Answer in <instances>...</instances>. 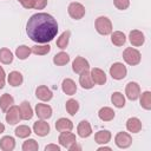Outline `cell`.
<instances>
[{
    "instance_id": "1",
    "label": "cell",
    "mask_w": 151,
    "mask_h": 151,
    "mask_svg": "<svg viewBox=\"0 0 151 151\" xmlns=\"http://www.w3.org/2000/svg\"><path fill=\"white\" fill-rule=\"evenodd\" d=\"M26 33L28 38L35 42L47 44L55 38L58 33V22L51 14L35 13L27 21Z\"/></svg>"
},
{
    "instance_id": "2",
    "label": "cell",
    "mask_w": 151,
    "mask_h": 151,
    "mask_svg": "<svg viewBox=\"0 0 151 151\" xmlns=\"http://www.w3.org/2000/svg\"><path fill=\"white\" fill-rule=\"evenodd\" d=\"M123 59L127 65L134 66V65H138L140 63L142 55H140V52L138 50H136L133 47H126L123 52Z\"/></svg>"
},
{
    "instance_id": "3",
    "label": "cell",
    "mask_w": 151,
    "mask_h": 151,
    "mask_svg": "<svg viewBox=\"0 0 151 151\" xmlns=\"http://www.w3.org/2000/svg\"><path fill=\"white\" fill-rule=\"evenodd\" d=\"M96 29L101 35H107L112 33V22L107 17H98L94 22Z\"/></svg>"
},
{
    "instance_id": "4",
    "label": "cell",
    "mask_w": 151,
    "mask_h": 151,
    "mask_svg": "<svg viewBox=\"0 0 151 151\" xmlns=\"http://www.w3.org/2000/svg\"><path fill=\"white\" fill-rule=\"evenodd\" d=\"M68 15L74 20H80L85 15V7L80 2H71L67 7Z\"/></svg>"
},
{
    "instance_id": "5",
    "label": "cell",
    "mask_w": 151,
    "mask_h": 151,
    "mask_svg": "<svg viewBox=\"0 0 151 151\" xmlns=\"http://www.w3.org/2000/svg\"><path fill=\"white\" fill-rule=\"evenodd\" d=\"M127 70L123 63H114L110 67V76L116 80H122L126 77Z\"/></svg>"
},
{
    "instance_id": "6",
    "label": "cell",
    "mask_w": 151,
    "mask_h": 151,
    "mask_svg": "<svg viewBox=\"0 0 151 151\" xmlns=\"http://www.w3.org/2000/svg\"><path fill=\"white\" fill-rule=\"evenodd\" d=\"M6 122L9 125H15L21 120V116H20V109L17 105H12L7 111H6Z\"/></svg>"
},
{
    "instance_id": "7",
    "label": "cell",
    "mask_w": 151,
    "mask_h": 151,
    "mask_svg": "<svg viewBox=\"0 0 151 151\" xmlns=\"http://www.w3.org/2000/svg\"><path fill=\"white\" fill-rule=\"evenodd\" d=\"M114 144L120 149H126L132 144V137L127 132H118L114 137Z\"/></svg>"
},
{
    "instance_id": "8",
    "label": "cell",
    "mask_w": 151,
    "mask_h": 151,
    "mask_svg": "<svg viewBox=\"0 0 151 151\" xmlns=\"http://www.w3.org/2000/svg\"><path fill=\"white\" fill-rule=\"evenodd\" d=\"M33 131L37 136L39 137H45L50 133V124L47 122H45V119H40L37 120L33 124Z\"/></svg>"
},
{
    "instance_id": "9",
    "label": "cell",
    "mask_w": 151,
    "mask_h": 151,
    "mask_svg": "<svg viewBox=\"0 0 151 151\" xmlns=\"http://www.w3.org/2000/svg\"><path fill=\"white\" fill-rule=\"evenodd\" d=\"M125 94L130 100H136L139 98L140 94V87L136 81H130L127 83L125 87Z\"/></svg>"
},
{
    "instance_id": "10",
    "label": "cell",
    "mask_w": 151,
    "mask_h": 151,
    "mask_svg": "<svg viewBox=\"0 0 151 151\" xmlns=\"http://www.w3.org/2000/svg\"><path fill=\"white\" fill-rule=\"evenodd\" d=\"M88 68H90V64H88V61H87L85 58H83V57H77V58L73 60V63H72V70H73L74 73L80 74L81 72H84V71H86V70H88Z\"/></svg>"
},
{
    "instance_id": "11",
    "label": "cell",
    "mask_w": 151,
    "mask_h": 151,
    "mask_svg": "<svg viewBox=\"0 0 151 151\" xmlns=\"http://www.w3.org/2000/svg\"><path fill=\"white\" fill-rule=\"evenodd\" d=\"M58 142L61 146L64 147H68L71 146L73 143L77 142L76 139V134H73L71 131H65V132H61L59 134V138H58Z\"/></svg>"
},
{
    "instance_id": "12",
    "label": "cell",
    "mask_w": 151,
    "mask_h": 151,
    "mask_svg": "<svg viewBox=\"0 0 151 151\" xmlns=\"http://www.w3.org/2000/svg\"><path fill=\"white\" fill-rule=\"evenodd\" d=\"M129 40H130V42H131L132 46L138 47V46H142L144 44L145 37H144V33L143 32H140L138 29H132L130 32V34H129Z\"/></svg>"
},
{
    "instance_id": "13",
    "label": "cell",
    "mask_w": 151,
    "mask_h": 151,
    "mask_svg": "<svg viewBox=\"0 0 151 151\" xmlns=\"http://www.w3.org/2000/svg\"><path fill=\"white\" fill-rule=\"evenodd\" d=\"M35 114L40 119H48L52 116V107L47 104H37L35 105Z\"/></svg>"
},
{
    "instance_id": "14",
    "label": "cell",
    "mask_w": 151,
    "mask_h": 151,
    "mask_svg": "<svg viewBox=\"0 0 151 151\" xmlns=\"http://www.w3.org/2000/svg\"><path fill=\"white\" fill-rule=\"evenodd\" d=\"M35 96H37V98L40 99L41 101H48V100L52 99L53 93H52V91H51L47 86L40 85V86H38L37 90H35Z\"/></svg>"
},
{
    "instance_id": "15",
    "label": "cell",
    "mask_w": 151,
    "mask_h": 151,
    "mask_svg": "<svg viewBox=\"0 0 151 151\" xmlns=\"http://www.w3.org/2000/svg\"><path fill=\"white\" fill-rule=\"evenodd\" d=\"M90 73H91V78H92V80H93L94 84H97V85H104L106 83V74H105V72L103 70H100L98 67H94V68L91 70Z\"/></svg>"
},
{
    "instance_id": "16",
    "label": "cell",
    "mask_w": 151,
    "mask_h": 151,
    "mask_svg": "<svg viewBox=\"0 0 151 151\" xmlns=\"http://www.w3.org/2000/svg\"><path fill=\"white\" fill-rule=\"evenodd\" d=\"M79 84L85 90H90V88H92L94 86V83H93V80L91 78V73H90L88 70H86V71L80 73V76H79Z\"/></svg>"
},
{
    "instance_id": "17",
    "label": "cell",
    "mask_w": 151,
    "mask_h": 151,
    "mask_svg": "<svg viewBox=\"0 0 151 151\" xmlns=\"http://www.w3.org/2000/svg\"><path fill=\"white\" fill-rule=\"evenodd\" d=\"M77 132H78L79 137L87 138L92 133V127H91V125H90V123L87 120H81L77 126Z\"/></svg>"
},
{
    "instance_id": "18",
    "label": "cell",
    "mask_w": 151,
    "mask_h": 151,
    "mask_svg": "<svg viewBox=\"0 0 151 151\" xmlns=\"http://www.w3.org/2000/svg\"><path fill=\"white\" fill-rule=\"evenodd\" d=\"M61 88H63V92L67 96H73L77 92V85L71 78H66L63 80Z\"/></svg>"
},
{
    "instance_id": "19",
    "label": "cell",
    "mask_w": 151,
    "mask_h": 151,
    "mask_svg": "<svg viewBox=\"0 0 151 151\" xmlns=\"http://www.w3.org/2000/svg\"><path fill=\"white\" fill-rule=\"evenodd\" d=\"M126 129L129 132L138 133L142 130V122L137 117H131L126 120Z\"/></svg>"
},
{
    "instance_id": "20",
    "label": "cell",
    "mask_w": 151,
    "mask_h": 151,
    "mask_svg": "<svg viewBox=\"0 0 151 151\" xmlns=\"http://www.w3.org/2000/svg\"><path fill=\"white\" fill-rule=\"evenodd\" d=\"M20 109V116H21V119L22 120H29L32 117H33V110L29 105L28 101H22L19 106Z\"/></svg>"
},
{
    "instance_id": "21",
    "label": "cell",
    "mask_w": 151,
    "mask_h": 151,
    "mask_svg": "<svg viewBox=\"0 0 151 151\" xmlns=\"http://www.w3.org/2000/svg\"><path fill=\"white\" fill-rule=\"evenodd\" d=\"M55 129L59 132H65V131H72L73 129V123L67 119V118H59L55 122Z\"/></svg>"
},
{
    "instance_id": "22",
    "label": "cell",
    "mask_w": 151,
    "mask_h": 151,
    "mask_svg": "<svg viewBox=\"0 0 151 151\" xmlns=\"http://www.w3.org/2000/svg\"><path fill=\"white\" fill-rule=\"evenodd\" d=\"M15 147V140L11 136H4L0 139V149L2 151H12Z\"/></svg>"
},
{
    "instance_id": "23",
    "label": "cell",
    "mask_w": 151,
    "mask_h": 151,
    "mask_svg": "<svg viewBox=\"0 0 151 151\" xmlns=\"http://www.w3.org/2000/svg\"><path fill=\"white\" fill-rule=\"evenodd\" d=\"M7 81L11 86H20L24 81V78H22V74L18 71H12L9 72L8 77H7Z\"/></svg>"
},
{
    "instance_id": "24",
    "label": "cell",
    "mask_w": 151,
    "mask_h": 151,
    "mask_svg": "<svg viewBox=\"0 0 151 151\" xmlns=\"http://www.w3.org/2000/svg\"><path fill=\"white\" fill-rule=\"evenodd\" d=\"M111 137L112 136H111V132L110 131H107V130H100V131H98L94 134V140L98 144L105 145V144H107L111 140Z\"/></svg>"
},
{
    "instance_id": "25",
    "label": "cell",
    "mask_w": 151,
    "mask_h": 151,
    "mask_svg": "<svg viewBox=\"0 0 151 151\" xmlns=\"http://www.w3.org/2000/svg\"><path fill=\"white\" fill-rule=\"evenodd\" d=\"M98 117L103 120V122H111L114 118V111L109 107V106H104L99 110L98 112Z\"/></svg>"
},
{
    "instance_id": "26",
    "label": "cell",
    "mask_w": 151,
    "mask_h": 151,
    "mask_svg": "<svg viewBox=\"0 0 151 151\" xmlns=\"http://www.w3.org/2000/svg\"><path fill=\"white\" fill-rule=\"evenodd\" d=\"M13 104H14V98H13L11 94L4 93V94L0 97V109H1L4 112H6Z\"/></svg>"
},
{
    "instance_id": "27",
    "label": "cell",
    "mask_w": 151,
    "mask_h": 151,
    "mask_svg": "<svg viewBox=\"0 0 151 151\" xmlns=\"http://www.w3.org/2000/svg\"><path fill=\"white\" fill-rule=\"evenodd\" d=\"M111 41L113 45L116 46H123L125 42H126V37L123 32L120 31H114L112 34H111Z\"/></svg>"
},
{
    "instance_id": "28",
    "label": "cell",
    "mask_w": 151,
    "mask_h": 151,
    "mask_svg": "<svg viewBox=\"0 0 151 151\" xmlns=\"http://www.w3.org/2000/svg\"><path fill=\"white\" fill-rule=\"evenodd\" d=\"M111 101L118 109H122L125 106V97L122 92H113L111 96Z\"/></svg>"
},
{
    "instance_id": "29",
    "label": "cell",
    "mask_w": 151,
    "mask_h": 151,
    "mask_svg": "<svg viewBox=\"0 0 151 151\" xmlns=\"http://www.w3.org/2000/svg\"><path fill=\"white\" fill-rule=\"evenodd\" d=\"M31 53H32L31 48H29L28 46H26V45H21V46H19V47H17V50H15V55H17V58L20 59V60L27 59Z\"/></svg>"
},
{
    "instance_id": "30",
    "label": "cell",
    "mask_w": 151,
    "mask_h": 151,
    "mask_svg": "<svg viewBox=\"0 0 151 151\" xmlns=\"http://www.w3.org/2000/svg\"><path fill=\"white\" fill-rule=\"evenodd\" d=\"M70 61V55L66 52H59L53 57V63L57 66H64Z\"/></svg>"
},
{
    "instance_id": "31",
    "label": "cell",
    "mask_w": 151,
    "mask_h": 151,
    "mask_svg": "<svg viewBox=\"0 0 151 151\" xmlns=\"http://www.w3.org/2000/svg\"><path fill=\"white\" fill-rule=\"evenodd\" d=\"M140 97V106L144 110H151V92L150 91H145L142 94H139Z\"/></svg>"
},
{
    "instance_id": "32",
    "label": "cell",
    "mask_w": 151,
    "mask_h": 151,
    "mask_svg": "<svg viewBox=\"0 0 151 151\" xmlns=\"http://www.w3.org/2000/svg\"><path fill=\"white\" fill-rule=\"evenodd\" d=\"M0 61H1L2 64H5V65L11 64V63L13 61V53H12L8 48L2 47V48L0 50Z\"/></svg>"
},
{
    "instance_id": "33",
    "label": "cell",
    "mask_w": 151,
    "mask_h": 151,
    "mask_svg": "<svg viewBox=\"0 0 151 151\" xmlns=\"http://www.w3.org/2000/svg\"><path fill=\"white\" fill-rule=\"evenodd\" d=\"M70 35H71V32L70 31H65L60 34V37L57 39V46L61 50L66 48L67 45H68V40H70Z\"/></svg>"
},
{
    "instance_id": "34",
    "label": "cell",
    "mask_w": 151,
    "mask_h": 151,
    "mask_svg": "<svg viewBox=\"0 0 151 151\" xmlns=\"http://www.w3.org/2000/svg\"><path fill=\"white\" fill-rule=\"evenodd\" d=\"M32 53L37 54V55H45L51 51V46L48 44H42V45H34L31 48Z\"/></svg>"
},
{
    "instance_id": "35",
    "label": "cell",
    "mask_w": 151,
    "mask_h": 151,
    "mask_svg": "<svg viewBox=\"0 0 151 151\" xmlns=\"http://www.w3.org/2000/svg\"><path fill=\"white\" fill-rule=\"evenodd\" d=\"M65 107H66V111L68 112V114L74 116L78 112V110H79V103L76 99H68L66 101Z\"/></svg>"
},
{
    "instance_id": "36",
    "label": "cell",
    "mask_w": 151,
    "mask_h": 151,
    "mask_svg": "<svg viewBox=\"0 0 151 151\" xmlns=\"http://www.w3.org/2000/svg\"><path fill=\"white\" fill-rule=\"evenodd\" d=\"M14 132H15V136L19 137V138H27V137H29V134L32 133L29 126H27V125H19V126L15 129Z\"/></svg>"
},
{
    "instance_id": "37",
    "label": "cell",
    "mask_w": 151,
    "mask_h": 151,
    "mask_svg": "<svg viewBox=\"0 0 151 151\" xmlns=\"http://www.w3.org/2000/svg\"><path fill=\"white\" fill-rule=\"evenodd\" d=\"M39 149L38 143L35 142V139H27L22 143V151H37Z\"/></svg>"
},
{
    "instance_id": "38",
    "label": "cell",
    "mask_w": 151,
    "mask_h": 151,
    "mask_svg": "<svg viewBox=\"0 0 151 151\" xmlns=\"http://www.w3.org/2000/svg\"><path fill=\"white\" fill-rule=\"evenodd\" d=\"M113 4H114V6H116L118 9L124 11V9L129 8V6H130V0H113Z\"/></svg>"
},
{
    "instance_id": "39",
    "label": "cell",
    "mask_w": 151,
    "mask_h": 151,
    "mask_svg": "<svg viewBox=\"0 0 151 151\" xmlns=\"http://www.w3.org/2000/svg\"><path fill=\"white\" fill-rule=\"evenodd\" d=\"M47 6V0H34L33 8L34 9H44Z\"/></svg>"
},
{
    "instance_id": "40",
    "label": "cell",
    "mask_w": 151,
    "mask_h": 151,
    "mask_svg": "<svg viewBox=\"0 0 151 151\" xmlns=\"http://www.w3.org/2000/svg\"><path fill=\"white\" fill-rule=\"evenodd\" d=\"M18 1L21 4V6H22L24 8H27V9L33 8V2H34V0H18Z\"/></svg>"
},
{
    "instance_id": "41",
    "label": "cell",
    "mask_w": 151,
    "mask_h": 151,
    "mask_svg": "<svg viewBox=\"0 0 151 151\" xmlns=\"http://www.w3.org/2000/svg\"><path fill=\"white\" fill-rule=\"evenodd\" d=\"M45 151H60V146L57 144H48L45 146Z\"/></svg>"
},
{
    "instance_id": "42",
    "label": "cell",
    "mask_w": 151,
    "mask_h": 151,
    "mask_svg": "<svg viewBox=\"0 0 151 151\" xmlns=\"http://www.w3.org/2000/svg\"><path fill=\"white\" fill-rule=\"evenodd\" d=\"M67 149H68L70 151H77V150H78V151H80V150H81V146H80V145H78V144H77V142H76V143H73L71 146H68Z\"/></svg>"
},
{
    "instance_id": "43",
    "label": "cell",
    "mask_w": 151,
    "mask_h": 151,
    "mask_svg": "<svg viewBox=\"0 0 151 151\" xmlns=\"http://www.w3.org/2000/svg\"><path fill=\"white\" fill-rule=\"evenodd\" d=\"M5 77H6V73H5V70L0 66V78L1 79H5Z\"/></svg>"
},
{
    "instance_id": "44",
    "label": "cell",
    "mask_w": 151,
    "mask_h": 151,
    "mask_svg": "<svg viewBox=\"0 0 151 151\" xmlns=\"http://www.w3.org/2000/svg\"><path fill=\"white\" fill-rule=\"evenodd\" d=\"M101 150H109V151H110V150H111V147H109V146H104V145H103V146L98 147V151H101Z\"/></svg>"
},
{
    "instance_id": "45",
    "label": "cell",
    "mask_w": 151,
    "mask_h": 151,
    "mask_svg": "<svg viewBox=\"0 0 151 151\" xmlns=\"http://www.w3.org/2000/svg\"><path fill=\"white\" fill-rule=\"evenodd\" d=\"M4 86H5V79H1V78H0V90H1Z\"/></svg>"
},
{
    "instance_id": "46",
    "label": "cell",
    "mask_w": 151,
    "mask_h": 151,
    "mask_svg": "<svg viewBox=\"0 0 151 151\" xmlns=\"http://www.w3.org/2000/svg\"><path fill=\"white\" fill-rule=\"evenodd\" d=\"M5 131V125L2 123H0V133H2Z\"/></svg>"
}]
</instances>
